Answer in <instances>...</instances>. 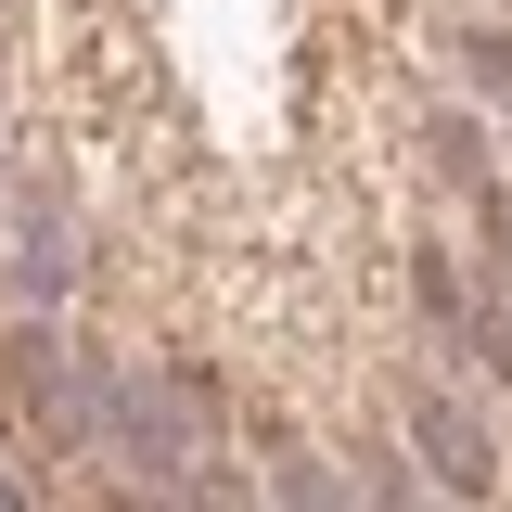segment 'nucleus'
Instances as JSON below:
<instances>
[{
    "mask_svg": "<svg viewBox=\"0 0 512 512\" xmlns=\"http://www.w3.org/2000/svg\"><path fill=\"white\" fill-rule=\"evenodd\" d=\"M103 372L116 359H77L64 308H26L13 320V359H0V397H13V436L39 448H90V410H103Z\"/></svg>",
    "mask_w": 512,
    "mask_h": 512,
    "instance_id": "obj_1",
    "label": "nucleus"
},
{
    "mask_svg": "<svg viewBox=\"0 0 512 512\" xmlns=\"http://www.w3.org/2000/svg\"><path fill=\"white\" fill-rule=\"evenodd\" d=\"M13 308H77V218L13 205Z\"/></svg>",
    "mask_w": 512,
    "mask_h": 512,
    "instance_id": "obj_2",
    "label": "nucleus"
},
{
    "mask_svg": "<svg viewBox=\"0 0 512 512\" xmlns=\"http://www.w3.org/2000/svg\"><path fill=\"white\" fill-rule=\"evenodd\" d=\"M410 448H423V474H436V487H461V500L500 474V461H487V423H474L448 384H423V397H410Z\"/></svg>",
    "mask_w": 512,
    "mask_h": 512,
    "instance_id": "obj_3",
    "label": "nucleus"
},
{
    "mask_svg": "<svg viewBox=\"0 0 512 512\" xmlns=\"http://www.w3.org/2000/svg\"><path fill=\"white\" fill-rule=\"evenodd\" d=\"M461 346H474V359L512 384V295H474V308H461Z\"/></svg>",
    "mask_w": 512,
    "mask_h": 512,
    "instance_id": "obj_4",
    "label": "nucleus"
},
{
    "mask_svg": "<svg viewBox=\"0 0 512 512\" xmlns=\"http://www.w3.org/2000/svg\"><path fill=\"white\" fill-rule=\"evenodd\" d=\"M461 77H474L487 103H512V26H474V39H461Z\"/></svg>",
    "mask_w": 512,
    "mask_h": 512,
    "instance_id": "obj_5",
    "label": "nucleus"
}]
</instances>
